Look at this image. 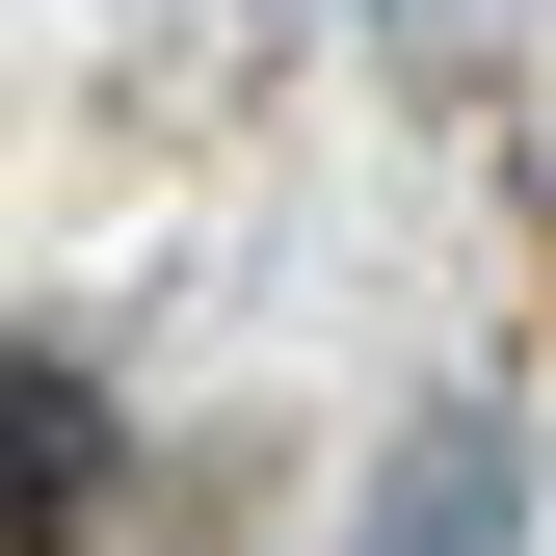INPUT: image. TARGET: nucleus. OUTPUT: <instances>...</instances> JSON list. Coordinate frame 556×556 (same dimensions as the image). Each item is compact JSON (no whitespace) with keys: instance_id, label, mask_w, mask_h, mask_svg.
<instances>
[{"instance_id":"obj_3","label":"nucleus","mask_w":556,"mask_h":556,"mask_svg":"<svg viewBox=\"0 0 556 556\" xmlns=\"http://www.w3.org/2000/svg\"><path fill=\"white\" fill-rule=\"evenodd\" d=\"M344 27H371V53H451V27H477V0H344Z\"/></svg>"},{"instance_id":"obj_1","label":"nucleus","mask_w":556,"mask_h":556,"mask_svg":"<svg viewBox=\"0 0 556 556\" xmlns=\"http://www.w3.org/2000/svg\"><path fill=\"white\" fill-rule=\"evenodd\" d=\"M344 556H530V425L504 397H425L371 451V504H344Z\"/></svg>"},{"instance_id":"obj_2","label":"nucleus","mask_w":556,"mask_h":556,"mask_svg":"<svg viewBox=\"0 0 556 556\" xmlns=\"http://www.w3.org/2000/svg\"><path fill=\"white\" fill-rule=\"evenodd\" d=\"M80 530H106V371L0 344V556H80Z\"/></svg>"}]
</instances>
